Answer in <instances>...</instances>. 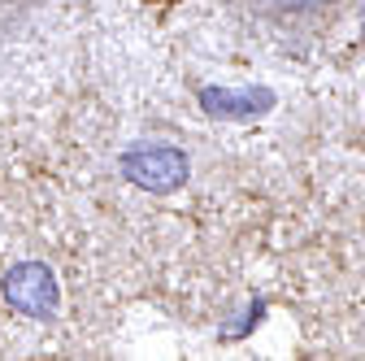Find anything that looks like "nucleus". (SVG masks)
Masks as SVG:
<instances>
[{
    "label": "nucleus",
    "instance_id": "nucleus-3",
    "mask_svg": "<svg viewBox=\"0 0 365 361\" xmlns=\"http://www.w3.org/2000/svg\"><path fill=\"white\" fill-rule=\"evenodd\" d=\"M200 109L213 118H257L274 109V92L269 87H205Z\"/></svg>",
    "mask_w": 365,
    "mask_h": 361
},
{
    "label": "nucleus",
    "instance_id": "nucleus-1",
    "mask_svg": "<svg viewBox=\"0 0 365 361\" xmlns=\"http://www.w3.org/2000/svg\"><path fill=\"white\" fill-rule=\"evenodd\" d=\"M122 174L148 192H174L187 178V157L178 148H165V144H140L122 157Z\"/></svg>",
    "mask_w": 365,
    "mask_h": 361
},
{
    "label": "nucleus",
    "instance_id": "nucleus-2",
    "mask_svg": "<svg viewBox=\"0 0 365 361\" xmlns=\"http://www.w3.org/2000/svg\"><path fill=\"white\" fill-rule=\"evenodd\" d=\"M5 300L26 318H48L57 309V275L43 261H22L5 275Z\"/></svg>",
    "mask_w": 365,
    "mask_h": 361
},
{
    "label": "nucleus",
    "instance_id": "nucleus-4",
    "mask_svg": "<svg viewBox=\"0 0 365 361\" xmlns=\"http://www.w3.org/2000/svg\"><path fill=\"white\" fill-rule=\"evenodd\" d=\"M274 5H283V9H313V5H322V0H274Z\"/></svg>",
    "mask_w": 365,
    "mask_h": 361
}]
</instances>
